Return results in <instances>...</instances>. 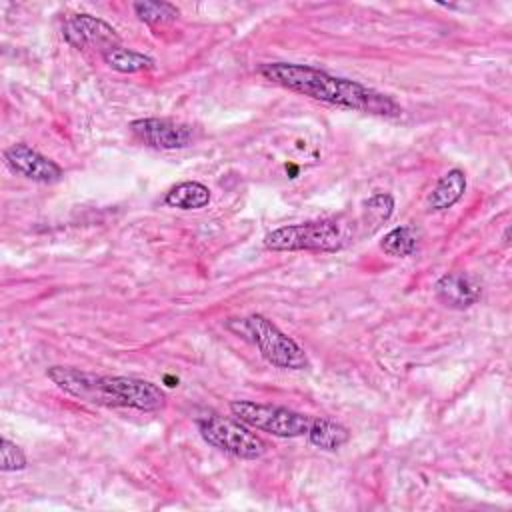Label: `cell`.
<instances>
[{
  "mask_svg": "<svg viewBox=\"0 0 512 512\" xmlns=\"http://www.w3.org/2000/svg\"><path fill=\"white\" fill-rule=\"evenodd\" d=\"M420 244V234L412 226H398L390 230L384 240L380 242V248L394 258H406L412 256L418 250Z\"/></svg>",
  "mask_w": 512,
  "mask_h": 512,
  "instance_id": "9a60e30c",
  "label": "cell"
},
{
  "mask_svg": "<svg viewBox=\"0 0 512 512\" xmlns=\"http://www.w3.org/2000/svg\"><path fill=\"white\" fill-rule=\"evenodd\" d=\"M164 202L172 208H180V210H198L208 206L210 202V190L208 186H204L202 182H180L176 186H172L166 196Z\"/></svg>",
  "mask_w": 512,
  "mask_h": 512,
  "instance_id": "7c38bea8",
  "label": "cell"
},
{
  "mask_svg": "<svg viewBox=\"0 0 512 512\" xmlns=\"http://www.w3.org/2000/svg\"><path fill=\"white\" fill-rule=\"evenodd\" d=\"M232 416L248 428L268 432L278 438H296L308 434L312 418L276 404H260L252 400L230 402Z\"/></svg>",
  "mask_w": 512,
  "mask_h": 512,
  "instance_id": "5b68a950",
  "label": "cell"
},
{
  "mask_svg": "<svg viewBox=\"0 0 512 512\" xmlns=\"http://www.w3.org/2000/svg\"><path fill=\"white\" fill-rule=\"evenodd\" d=\"M226 328L240 336L242 340H248L260 350V356L284 370H304L310 366L306 352L294 342L290 336H286L272 320H268L262 314H250L246 318H234L226 322Z\"/></svg>",
  "mask_w": 512,
  "mask_h": 512,
  "instance_id": "277c9868",
  "label": "cell"
},
{
  "mask_svg": "<svg viewBox=\"0 0 512 512\" xmlns=\"http://www.w3.org/2000/svg\"><path fill=\"white\" fill-rule=\"evenodd\" d=\"M198 432L210 446L242 460H256L266 452V444L246 428V424L206 414L196 420Z\"/></svg>",
  "mask_w": 512,
  "mask_h": 512,
  "instance_id": "8992f818",
  "label": "cell"
},
{
  "mask_svg": "<svg viewBox=\"0 0 512 512\" xmlns=\"http://www.w3.org/2000/svg\"><path fill=\"white\" fill-rule=\"evenodd\" d=\"M62 36L74 48H96L102 54L120 46L118 32L108 22L90 14H74L66 18Z\"/></svg>",
  "mask_w": 512,
  "mask_h": 512,
  "instance_id": "52a82bcc",
  "label": "cell"
},
{
  "mask_svg": "<svg viewBox=\"0 0 512 512\" xmlns=\"http://www.w3.org/2000/svg\"><path fill=\"white\" fill-rule=\"evenodd\" d=\"M130 130L140 142L156 150L186 148L194 140V128L190 124L168 118H138L130 124Z\"/></svg>",
  "mask_w": 512,
  "mask_h": 512,
  "instance_id": "ba28073f",
  "label": "cell"
},
{
  "mask_svg": "<svg viewBox=\"0 0 512 512\" xmlns=\"http://www.w3.org/2000/svg\"><path fill=\"white\" fill-rule=\"evenodd\" d=\"M138 20L156 26V24H166L178 18V8L170 2H134L132 4Z\"/></svg>",
  "mask_w": 512,
  "mask_h": 512,
  "instance_id": "e0dca14e",
  "label": "cell"
},
{
  "mask_svg": "<svg viewBox=\"0 0 512 512\" xmlns=\"http://www.w3.org/2000/svg\"><path fill=\"white\" fill-rule=\"evenodd\" d=\"M480 294V282L466 272H448L436 282L438 300L456 310H464L476 304Z\"/></svg>",
  "mask_w": 512,
  "mask_h": 512,
  "instance_id": "30bf717a",
  "label": "cell"
},
{
  "mask_svg": "<svg viewBox=\"0 0 512 512\" xmlns=\"http://www.w3.org/2000/svg\"><path fill=\"white\" fill-rule=\"evenodd\" d=\"M464 192H466V174L460 168H454L446 172L438 180V184L432 188L426 206L430 212L448 210L464 196Z\"/></svg>",
  "mask_w": 512,
  "mask_h": 512,
  "instance_id": "8fae6325",
  "label": "cell"
},
{
  "mask_svg": "<svg viewBox=\"0 0 512 512\" xmlns=\"http://www.w3.org/2000/svg\"><path fill=\"white\" fill-rule=\"evenodd\" d=\"M308 440L320 448V450H338L344 446L350 438V432L346 426L328 420V418H312V424L308 428Z\"/></svg>",
  "mask_w": 512,
  "mask_h": 512,
  "instance_id": "5bb4252c",
  "label": "cell"
},
{
  "mask_svg": "<svg viewBox=\"0 0 512 512\" xmlns=\"http://www.w3.org/2000/svg\"><path fill=\"white\" fill-rule=\"evenodd\" d=\"M26 468V456L20 446L10 442L8 438L0 440V470L2 472H16Z\"/></svg>",
  "mask_w": 512,
  "mask_h": 512,
  "instance_id": "ac0fdd59",
  "label": "cell"
},
{
  "mask_svg": "<svg viewBox=\"0 0 512 512\" xmlns=\"http://www.w3.org/2000/svg\"><path fill=\"white\" fill-rule=\"evenodd\" d=\"M104 62L122 74H134V72H142V70H150L154 68V60L146 54L128 50V48H112L106 54H102Z\"/></svg>",
  "mask_w": 512,
  "mask_h": 512,
  "instance_id": "2e32d148",
  "label": "cell"
},
{
  "mask_svg": "<svg viewBox=\"0 0 512 512\" xmlns=\"http://www.w3.org/2000/svg\"><path fill=\"white\" fill-rule=\"evenodd\" d=\"M46 376L68 396L106 408L156 412L166 406V394L154 382L132 376H102L68 366H50Z\"/></svg>",
  "mask_w": 512,
  "mask_h": 512,
  "instance_id": "7a4b0ae2",
  "label": "cell"
},
{
  "mask_svg": "<svg viewBox=\"0 0 512 512\" xmlns=\"http://www.w3.org/2000/svg\"><path fill=\"white\" fill-rule=\"evenodd\" d=\"M260 76L268 82L282 86L290 92H298L312 100L366 112L374 116H400L402 108L386 94L364 86L356 80L334 76L326 70L308 64H292V62H268L258 68Z\"/></svg>",
  "mask_w": 512,
  "mask_h": 512,
  "instance_id": "6da1fadb",
  "label": "cell"
},
{
  "mask_svg": "<svg viewBox=\"0 0 512 512\" xmlns=\"http://www.w3.org/2000/svg\"><path fill=\"white\" fill-rule=\"evenodd\" d=\"M4 162L10 166L12 172L40 184H52L62 178V168L54 160L24 142L8 146L4 150Z\"/></svg>",
  "mask_w": 512,
  "mask_h": 512,
  "instance_id": "9c48e42d",
  "label": "cell"
},
{
  "mask_svg": "<svg viewBox=\"0 0 512 512\" xmlns=\"http://www.w3.org/2000/svg\"><path fill=\"white\" fill-rule=\"evenodd\" d=\"M394 212V198L386 192H378L374 196H370L364 206L362 212L358 216L360 222V230L362 236H370L374 234Z\"/></svg>",
  "mask_w": 512,
  "mask_h": 512,
  "instance_id": "4fadbf2b",
  "label": "cell"
},
{
  "mask_svg": "<svg viewBox=\"0 0 512 512\" xmlns=\"http://www.w3.org/2000/svg\"><path fill=\"white\" fill-rule=\"evenodd\" d=\"M356 232L362 238L358 218L336 216L276 228L264 236V246L274 252H338L352 242Z\"/></svg>",
  "mask_w": 512,
  "mask_h": 512,
  "instance_id": "3957f363",
  "label": "cell"
}]
</instances>
